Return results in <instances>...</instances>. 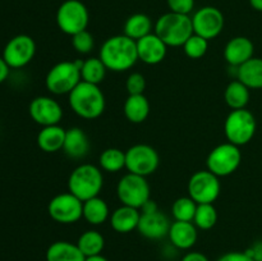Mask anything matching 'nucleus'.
Returning <instances> with one entry per match:
<instances>
[{
  "mask_svg": "<svg viewBox=\"0 0 262 261\" xmlns=\"http://www.w3.org/2000/svg\"><path fill=\"white\" fill-rule=\"evenodd\" d=\"M86 257L77 243L56 241L46 250V261H84Z\"/></svg>",
  "mask_w": 262,
  "mask_h": 261,
  "instance_id": "nucleus-23",
  "label": "nucleus"
},
{
  "mask_svg": "<svg viewBox=\"0 0 262 261\" xmlns=\"http://www.w3.org/2000/svg\"><path fill=\"white\" fill-rule=\"evenodd\" d=\"M104 186V176L99 166L84 163L72 170L68 178V191L81 201L99 196Z\"/></svg>",
  "mask_w": 262,
  "mask_h": 261,
  "instance_id": "nucleus-4",
  "label": "nucleus"
},
{
  "mask_svg": "<svg viewBox=\"0 0 262 261\" xmlns=\"http://www.w3.org/2000/svg\"><path fill=\"white\" fill-rule=\"evenodd\" d=\"M256 127V118L250 110H232L224 122L225 137L233 145H247L255 136Z\"/></svg>",
  "mask_w": 262,
  "mask_h": 261,
  "instance_id": "nucleus-6",
  "label": "nucleus"
},
{
  "mask_svg": "<svg viewBox=\"0 0 262 261\" xmlns=\"http://www.w3.org/2000/svg\"><path fill=\"white\" fill-rule=\"evenodd\" d=\"M170 225L171 223L169 222L168 216L159 210L155 212H150V214L141 212L137 230L141 233V235L147 240L158 241L169 234Z\"/></svg>",
  "mask_w": 262,
  "mask_h": 261,
  "instance_id": "nucleus-17",
  "label": "nucleus"
},
{
  "mask_svg": "<svg viewBox=\"0 0 262 261\" xmlns=\"http://www.w3.org/2000/svg\"><path fill=\"white\" fill-rule=\"evenodd\" d=\"M124 115L130 123L140 124L147 119L150 114V101L143 94L128 95L124 102Z\"/></svg>",
  "mask_w": 262,
  "mask_h": 261,
  "instance_id": "nucleus-24",
  "label": "nucleus"
},
{
  "mask_svg": "<svg viewBox=\"0 0 262 261\" xmlns=\"http://www.w3.org/2000/svg\"><path fill=\"white\" fill-rule=\"evenodd\" d=\"M237 79H239L250 90L262 89V58L253 56L252 59L238 67Z\"/></svg>",
  "mask_w": 262,
  "mask_h": 261,
  "instance_id": "nucleus-25",
  "label": "nucleus"
},
{
  "mask_svg": "<svg viewBox=\"0 0 262 261\" xmlns=\"http://www.w3.org/2000/svg\"><path fill=\"white\" fill-rule=\"evenodd\" d=\"M171 245L179 250H189L197 242V227L193 222H179L176 220L171 223L168 234Z\"/></svg>",
  "mask_w": 262,
  "mask_h": 261,
  "instance_id": "nucleus-19",
  "label": "nucleus"
},
{
  "mask_svg": "<svg viewBox=\"0 0 262 261\" xmlns=\"http://www.w3.org/2000/svg\"><path fill=\"white\" fill-rule=\"evenodd\" d=\"M197 202L189 196H183L177 199L171 206V214L174 219L179 222H193L194 214L197 210Z\"/></svg>",
  "mask_w": 262,
  "mask_h": 261,
  "instance_id": "nucleus-33",
  "label": "nucleus"
},
{
  "mask_svg": "<svg viewBox=\"0 0 262 261\" xmlns=\"http://www.w3.org/2000/svg\"><path fill=\"white\" fill-rule=\"evenodd\" d=\"M82 60H63L51 67L45 78L46 89L54 95H69L82 81Z\"/></svg>",
  "mask_w": 262,
  "mask_h": 261,
  "instance_id": "nucleus-5",
  "label": "nucleus"
},
{
  "mask_svg": "<svg viewBox=\"0 0 262 261\" xmlns=\"http://www.w3.org/2000/svg\"><path fill=\"white\" fill-rule=\"evenodd\" d=\"M36 42L31 36L17 35L10 38L4 46L3 58L7 61L9 68L20 69L28 66L35 58Z\"/></svg>",
  "mask_w": 262,
  "mask_h": 261,
  "instance_id": "nucleus-13",
  "label": "nucleus"
},
{
  "mask_svg": "<svg viewBox=\"0 0 262 261\" xmlns=\"http://www.w3.org/2000/svg\"><path fill=\"white\" fill-rule=\"evenodd\" d=\"M72 46L78 54H82V55L90 54L95 46L94 36L87 30L76 33L72 36Z\"/></svg>",
  "mask_w": 262,
  "mask_h": 261,
  "instance_id": "nucleus-35",
  "label": "nucleus"
},
{
  "mask_svg": "<svg viewBox=\"0 0 262 261\" xmlns=\"http://www.w3.org/2000/svg\"><path fill=\"white\" fill-rule=\"evenodd\" d=\"M241 161H242V153L239 150V146L224 142L210 151L207 155L206 165L207 170L220 178V177H228L234 173L239 168Z\"/></svg>",
  "mask_w": 262,
  "mask_h": 261,
  "instance_id": "nucleus-9",
  "label": "nucleus"
},
{
  "mask_svg": "<svg viewBox=\"0 0 262 261\" xmlns=\"http://www.w3.org/2000/svg\"><path fill=\"white\" fill-rule=\"evenodd\" d=\"M217 222V211L214 204H200L197 205L196 214L193 217V224L199 229L210 230L215 227Z\"/></svg>",
  "mask_w": 262,
  "mask_h": 261,
  "instance_id": "nucleus-32",
  "label": "nucleus"
},
{
  "mask_svg": "<svg viewBox=\"0 0 262 261\" xmlns=\"http://www.w3.org/2000/svg\"><path fill=\"white\" fill-rule=\"evenodd\" d=\"M182 261H210V260L206 255H204V253L193 251V252H188L187 255H184L183 258H182Z\"/></svg>",
  "mask_w": 262,
  "mask_h": 261,
  "instance_id": "nucleus-40",
  "label": "nucleus"
},
{
  "mask_svg": "<svg viewBox=\"0 0 262 261\" xmlns=\"http://www.w3.org/2000/svg\"><path fill=\"white\" fill-rule=\"evenodd\" d=\"M84 261H109L106 257H104L102 255H97V256H91V257H86Z\"/></svg>",
  "mask_w": 262,
  "mask_h": 261,
  "instance_id": "nucleus-44",
  "label": "nucleus"
},
{
  "mask_svg": "<svg viewBox=\"0 0 262 261\" xmlns=\"http://www.w3.org/2000/svg\"><path fill=\"white\" fill-rule=\"evenodd\" d=\"M82 217L91 225L104 224L110 217V210L106 201L99 196L83 201V215H82Z\"/></svg>",
  "mask_w": 262,
  "mask_h": 261,
  "instance_id": "nucleus-26",
  "label": "nucleus"
},
{
  "mask_svg": "<svg viewBox=\"0 0 262 261\" xmlns=\"http://www.w3.org/2000/svg\"><path fill=\"white\" fill-rule=\"evenodd\" d=\"M100 168L107 173H118L125 168V153L120 148L109 147L101 153L99 158Z\"/></svg>",
  "mask_w": 262,
  "mask_h": 261,
  "instance_id": "nucleus-31",
  "label": "nucleus"
},
{
  "mask_svg": "<svg viewBox=\"0 0 262 261\" xmlns=\"http://www.w3.org/2000/svg\"><path fill=\"white\" fill-rule=\"evenodd\" d=\"M250 5L257 12H262V0H250Z\"/></svg>",
  "mask_w": 262,
  "mask_h": 261,
  "instance_id": "nucleus-43",
  "label": "nucleus"
},
{
  "mask_svg": "<svg viewBox=\"0 0 262 261\" xmlns=\"http://www.w3.org/2000/svg\"><path fill=\"white\" fill-rule=\"evenodd\" d=\"M137 42L138 60L148 66H156L165 59L168 46L155 32L140 38Z\"/></svg>",
  "mask_w": 262,
  "mask_h": 261,
  "instance_id": "nucleus-16",
  "label": "nucleus"
},
{
  "mask_svg": "<svg viewBox=\"0 0 262 261\" xmlns=\"http://www.w3.org/2000/svg\"><path fill=\"white\" fill-rule=\"evenodd\" d=\"M150 193L151 188L146 177L137 174H125L117 184V196L122 205L138 210L150 200Z\"/></svg>",
  "mask_w": 262,
  "mask_h": 261,
  "instance_id": "nucleus-8",
  "label": "nucleus"
},
{
  "mask_svg": "<svg viewBox=\"0 0 262 261\" xmlns=\"http://www.w3.org/2000/svg\"><path fill=\"white\" fill-rule=\"evenodd\" d=\"M99 58L107 71L125 72L137 63V42L124 33L112 36L101 45Z\"/></svg>",
  "mask_w": 262,
  "mask_h": 261,
  "instance_id": "nucleus-1",
  "label": "nucleus"
},
{
  "mask_svg": "<svg viewBox=\"0 0 262 261\" xmlns=\"http://www.w3.org/2000/svg\"><path fill=\"white\" fill-rule=\"evenodd\" d=\"M69 106L83 119H96L104 113L106 106L104 92L99 84L81 81L68 95Z\"/></svg>",
  "mask_w": 262,
  "mask_h": 261,
  "instance_id": "nucleus-2",
  "label": "nucleus"
},
{
  "mask_svg": "<svg viewBox=\"0 0 262 261\" xmlns=\"http://www.w3.org/2000/svg\"><path fill=\"white\" fill-rule=\"evenodd\" d=\"M67 129L61 125H48L42 127L37 135V145L43 153L54 154L63 150L64 141H66Z\"/></svg>",
  "mask_w": 262,
  "mask_h": 261,
  "instance_id": "nucleus-22",
  "label": "nucleus"
},
{
  "mask_svg": "<svg viewBox=\"0 0 262 261\" xmlns=\"http://www.w3.org/2000/svg\"><path fill=\"white\" fill-rule=\"evenodd\" d=\"M158 205H156V202L154 201V200H148L147 202H146L145 205H143L142 207H141L140 211L142 212V214H150V212H155L158 211Z\"/></svg>",
  "mask_w": 262,
  "mask_h": 261,
  "instance_id": "nucleus-42",
  "label": "nucleus"
},
{
  "mask_svg": "<svg viewBox=\"0 0 262 261\" xmlns=\"http://www.w3.org/2000/svg\"><path fill=\"white\" fill-rule=\"evenodd\" d=\"M141 211L135 207L122 205L115 209L110 215V224L112 228L118 233H129L137 229L140 223Z\"/></svg>",
  "mask_w": 262,
  "mask_h": 261,
  "instance_id": "nucleus-21",
  "label": "nucleus"
},
{
  "mask_svg": "<svg viewBox=\"0 0 262 261\" xmlns=\"http://www.w3.org/2000/svg\"><path fill=\"white\" fill-rule=\"evenodd\" d=\"M151 31H152V22L150 17L143 13L132 14L124 23V35L135 41L152 33Z\"/></svg>",
  "mask_w": 262,
  "mask_h": 261,
  "instance_id": "nucleus-28",
  "label": "nucleus"
},
{
  "mask_svg": "<svg viewBox=\"0 0 262 261\" xmlns=\"http://www.w3.org/2000/svg\"><path fill=\"white\" fill-rule=\"evenodd\" d=\"M160 164L159 154L152 146L137 143L125 151V168L129 173L147 177L155 173Z\"/></svg>",
  "mask_w": 262,
  "mask_h": 261,
  "instance_id": "nucleus-11",
  "label": "nucleus"
},
{
  "mask_svg": "<svg viewBox=\"0 0 262 261\" xmlns=\"http://www.w3.org/2000/svg\"><path fill=\"white\" fill-rule=\"evenodd\" d=\"M55 19L61 32L73 36L87 30L90 13L81 0H66L59 5Z\"/></svg>",
  "mask_w": 262,
  "mask_h": 261,
  "instance_id": "nucleus-7",
  "label": "nucleus"
},
{
  "mask_svg": "<svg viewBox=\"0 0 262 261\" xmlns=\"http://www.w3.org/2000/svg\"><path fill=\"white\" fill-rule=\"evenodd\" d=\"M188 196L197 204H214L222 191L219 177L210 170H199L188 181Z\"/></svg>",
  "mask_w": 262,
  "mask_h": 261,
  "instance_id": "nucleus-10",
  "label": "nucleus"
},
{
  "mask_svg": "<svg viewBox=\"0 0 262 261\" xmlns=\"http://www.w3.org/2000/svg\"><path fill=\"white\" fill-rule=\"evenodd\" d=\"M106 67L100 58H87L86 60H82L81 78L89 83L100 84L106 76Z\"/></svg>",
  "mask_w": 262,
  "mask_h": 261,
  "instance_id": "nucleus-30",
  "label": "nucleus"
},
{
  "mask_svg": "<svg viewBox=\"0 0 262 261\" xmlns=\"http://www.w3.org/2000/svg\"><path fill=\"white\" fill-rule=\"evenodd\" d=\"M217 261H255L253 258H251L250 256L245 252H239V251H233V252L224 253L223 256H220L217 258Z\"/></svg>",
  "mask_w": 262,
  "mask_h": 261,
  "instance_id": "nucleus-38",
  "label": "nucleus"
},
{
  "mask_svg": "<svg viewBox=\"0 0 262 261\" xmlns=\"http://www.w3.org/2000/svg\"><path fill=\"white\" fill-rule=\"evenodd\" d=\"M125 89H127L128 95H141L145 92L146 89V78L143 74L135 72L128 76L125 81Z\"/></svg>",
  "mask_w": 262,
  "mask_h": 261,
  "instance_id": "nucleus-36",
  "label": "nucleus"
},
{
  "mask_svg": "<svg viewBox=\"0 0 262 261\" xmlns=\"http://www.w3.org/2000/svg\"><path fill=\"white\" fill-rule=\"evenodd\" d=\"M170 12L179 13V14H187L193 10L194 0H166Z\"/></svg>",
  "mask_w": 262,
  "mask_h": 261,
  "instance_id": "nucleus-37",
  "label": "nucleus"
},
{
  "mask_svg": "<svg viewBox=\"0 0 262 261\" xmlns=\"http://www.w3.org/2000/svg\"><path fill=\"white\" fill-rule=\"evenodd\" d=\"M255 45L245 36L230 38L224 48V58L230 67H241L253 58Z\"/></svg>",
  "mask_w": 262,
  "mask_h": 261,
  "instance_id": "nucleus-18",
  "label": "nucleus"
},
{
  "mask_svg": "<svg viewBox=\"0 0 262 261\" xmlns=\"http://www.w3.org/2000/svg\"><path fill=\"white\" fill-rule=\"evenodd\" d=\"M250 89L239 79H234L230 82L224 91L225 102L233 110L246 109L250 102Z\"/></svg>",
  "mask_w": 262,
  "mask_h": 261,
  "instance_id": "nucleus-27",
  "label": "nucleus"
},
{
  "mask_svg": "<svg viewBox=\"0 0 262 261\" xmlns=\"http://www.w3.org/2000/svg\"><path fill=\"white\" fill-rule=\"evenodd\" d=\"M90 147H91V143H90L89 136L82 128L72 127L67 129L63 151L68 158L76 159V160L86 158Z\"/></svg>",
  "mask_w": 262,
  "mask_h": 261,
  "instance_id": "nucleus-20",
  "label": "nucleus"
},
{
  "mask_svg": "<svg viewBox=\"0 0 262 261\" xmlns=\"http://www.w3.org/2000/svg\"><path fill=\"white\" fill-rule=\"evenodd\" d=\"M193 32L206 40H214L222 33L225 19L222 10L215 7H204L192 17Z\"/></svg>",
  "mask_w": 262,
  "mask_h": 261,
  "instance_id": "nucleus-14",
  "label": "nucleus"
},
{
  "mask_svg": "<svg viewBox=\"0 0 262 261\" xmlns=\"http://www.w3.org/2000/svg\"><path fill=\"white\" fill-rule=\"evenodd\" d=\"M155 33L166 44V46L179 48L193 35L192 17L187 14L169 12L160 15L155 23Z\"/></svg>",
  "mask_w": 262,
  "mask_h": 261,
  "instance_id": "nucleus-3",
  "label": "nucleus"
},
{
  "mask_svg": "<svg viewBox=\"0 0 262 261\" xmlns=\"http://www.w3.org/2000/svg\"><path fill=\"white\" fill-rule=\"evenodd\" d=\"M48 212L51 219L59 224H74L82 219L83 201L69 191L59 193L49 202Z\"/></svg>",
  "mask_w": 262,
  "mask_h": 261,
  "instance_id": "nucleus-12",
  "label": "nucleus"
},
{
  "mask_svg": "<svg viewBox=\"0 0 262 261\" xmlns=\"http://www.w3.org/2000/svg\"><path fill=\"white\" fill-rule=\"evenodd\" d=\"M186 53V55L191 59H200L202 56H205V54L207 53V49H209V40L201 37V36L193 35L188 38V40L184 42V45L182 46Z\"/></svg>",
  "mask_w": 262,
  "mask_h": 261,
  "instance_id": "nucleus-34",
  "label": "nucleus"
},
{
  "mask_svg": "<svg viewBox=\"0 0 262 261\" xmlns=\"http://www.w3.org/2000/svg\"><path fill=\"white\" fill-rule=\"evenodd\" d=\"M246 253L255 261H262V241L253 243L250 248L246 250Z\"/></svg>",
  "mask_w": 262,
  "mask_h": 261,
  "instance_id": "nucleus-39",
  "label": "nucleus"
},
{
  "mask_svg": "<svg viewBox=\"0 0 262 261\" xmlns=\"http://www.w3.org/2000/svg\"><path fill=\"white\" fill-rule=\"evenodd\" d=\"M77 246L82 251L84 257L101 255L102 250L105 247V238L97 230L90 229L79 235L78 241H77Z\"/></svg>",
  "mask_w": 262,
  "mask_h": 261,
  "instance_id": "nucleus-29",
  "label": "nucleus"
},
{
  "mask_svg": "<svg viewBox=\"0 0 262 261\" xmlns=\"http://www.w3.org/2000/svg\"><path fill=\"white\" fill-rule=\"evenodd\" d=\"M28 113L32 120L41 127L59 124L63 118V107L50 96H37L30 102Z\"/></svg>",
  "mask_w": 262,
  "mask_h": 261,
  "instance_id": "nucleus-15",
  "label": "nucleus"
},
{
  "mask_svg": "<svg viewBox=\"0 0 262 261\" xmlns=\"http://www.w3.org/2000/svg\"><path fill=\"white\" fill-rule=\"evenodd\" d=\"M9 72H10L9 66H8L7 61L4 60V58L0 56V83L7 81V78L9 77Z\"/></svg>",
  "mask_w": 262,
  "mask_h": 261,
  "instance_id": "nucleus-41",
  "label": "nucleus"
}]
</instances>
